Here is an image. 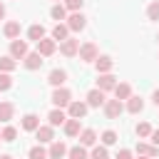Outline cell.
<instances>
[{"label":"cell","instance_id":"cell-1","mask_svg":"<svg viewBox=\"0 0 159 159\" xmlns=\"http://www.w3.org/2000/svg\"><path fill=\"white\" fill-rule=\"evenodd\" d=\"M50 99H52L55 107H62V109H65V107H70V102H72V92H70L67 87H55V92H52Z\"/></svg>","mask_w":159,"mask_h":159},{"label":"cell","instance_id":"cell-2","mask_svg":"<svg viewBox=\"0 0 159 159\" xmlns=\"http://www.w3.org/2000/svg\"><path fill=\"white\" fill-rule=\"evenodd\" d=\"M102 109H104V114H107V119H119V114L124 112V102L114 97V99H107Z\"/></svg>","mask_w":159,"mask_h":159},{"label":"cell","instance_id":"cell-3","mask_svg":"<svg viewBox=\"0 0 159 159\" xmlns=\"http://www.w3.org/2000/svg\"><path fill=\"white\" fill-rule=\"evenodd\" d=\"M77 55H80V60H84V62H94V60L99 57V50H97L94 42H82Z\"/></svg>","mask_w":159,"mask_h":159},{"label":"cell","instance_id":"cell-4","mask_svg":"<svg viewBox=\"0 0 159 159\" xmlns=\"http://www.w3.org/2000/svg\"><path fill=\"white\" fill-rule=\"evenodd\" d=\"M35 137H37L40 144H52L55 142V127L52 124H40L35 129Z\"/></svg>","mask_w":159,"mask_h":159},{"label":"cell","instance_id":"cell-5","mask_svg":"<svg viewBox=\"0 0 159 159\" xmlns=\"http://www.w3.org/2000/svg\"><path fill=\"white\" fill-rule=\"evenodd\" d=\"M84 25H87V17H84L80 10L67 15V27H70V32H80V30H84Z\"/></svg>","mask_w":159,"mask_h":159},{"label":"cell","instance_id":"cell-6","mask_svg":"<svg viewBox=\"0 0 159 159\" xmlns=\"http://www.w3.org/2000/svg\"><path fill=\"white\" fill-rule=\"evenodd\" d=\"M97 87H99L102 92H114V87H117V77H114L112 72H102V75L97 77Z\"/></svg>","mask_w":159,"mask_h":159},{"label":"cell","instance_id":"cell-7","mask_svg":"<svg viewBox=\"0 0 159 159\" xmlns=\"http://www.w3.org/2000/svg\"><path fill=\"white\" fill-rule=\"evenodd\" d=\"M60 52H62L65 57H75V55L80 52V40H75V37L62 40V42H60Z\"/></svg>","mask_w":159,"mask_h":159},{"label":"cell","instance_id":"cell-8","mask_svg":"<svg viewBox=\"0 0 159 159\" xmlns=\"http://www.w3.org/2000/svg\"><path fill=\"white\" fill-rule=\"evenodd\" d=\"M27 52H30V50H27V42H25V40H20V37H17V40H12V42H10V55H12L15 60H25V57H27Z\"/></svg>","mask_w":159,"mask_h":159},{"label":"cell","instance_id":"cell-9","mask_svg":"<svg viewBox=\"0 0 159 159\" xmlns=\"http://www.w3.org/2000/svg\"><path fill=\"white\" fill-rule=\"evenodd\" d=\"M55 50H57V40H52V37H42V40L37 42V52H40L42 57L55 55Z\"/></svg>","mask_w":159,"mask_h":159},{"label":"cell","instance_id":"cell-10","mask_svg":"<svg viewBox=\"0 0 159 159\" xmlns=\"http://www.w3.org/2000/svg\"><path fill=\"white\" fill-rule=\"evenodd\" d=\"M104 94H107V92H102L99 87L89 89V92H87V104H89V107H104V102H107Z\"/></svg>","mask_w":159,"mask_h":159},{"label":"cell","instance_id":"cell-11","mask_svg":"<svg viewBox=\"0 0 159 159\" xmlns=\"http://www.w3.org/2000/svg\"><path fill=\"white\" fill-rule=\"evenodd\" d=\"M87 109H89V104H87V102H70L67 114H70L72 119H82V117L87 114Z\"/></svg>","mask_w":159,"mask_h":159},{"label":"cell","instance_id":"cell-12","mask_svg":"<svg viewBox=\"0 0 159 159\" xmlns=\"http://www.w3.org/2000/svg\"><path fill=\"white\" fill-rule=\"evenodd\" d=\"M67 119H70V117L65 114V109H62V107H55V109H52V112L47 114V122H50L52 127H62V124H65Z\"/></svg>","mask_w":159,"mask_h":159},{"label":"cell","instance_id":"cell-13","mask_svg":"<svg viewBox=\"0 0 159 159\" xmlns=\"http://www.w3.org/2000/svg\"><path fill=\"white\" fill-rule=\"evenodd\" d=\"M67 144L65 142H52L50 144V149H47V154H50V159H65L67 157Z\"/></svg>","mask_w":159,"mask_h":159},{"label":"cell","instance_id":"cell-14","mask_svg":"<svg viewBox=\"0 0 159 159\" xmlns=\"http://www.w3.org/2000/svg\"><path fill=\"white\" fill-rule=\"evenodd\" d=\"M22 62H25V67H27V70H40L45 60H42V55L35 50V52H27V57H25Z\"/></svg>","mask_w":159,"mask_h":159},{"label":"cell","instance_id":"cell-15","mask_svg":"<svg viewBox=\"0 0 159 159\" xmlns=\"http://www.w3.org/2000/svg\"><path fill=\"white\" fill-rule=\"evenodd\" d=\"M94 67H97V72H99V75H102V72H112L114 60H112L109 55H99V57L94 60Z\"/></svg>","mask_w":159,"mask_h":159},{"label":"cell","instance_id":"cell-16","mask_svg":"<svg viewBox=\"0 0 159 159\" xmlns=\"http://www.w3.org/2000/svg\"><path fill=\"white\" fill-rule=\"evenodd\" d=\"M65 80H67V72H65V70H60V67H55V70L47 75V82H50L52 87H62V84H65Z\"/></svg>","mask_w":159,"mask_h":159},{"label":"cell","instance_id":"cell-17","mask_svg":"<svg viewBox=\"0 0 159 159\" xmlns=\"http://www.w3.org/2000/svg\"><path fill=\"white\" fill-rule=\"evenodd\" d=\"M62 129H65V134L67 137H80V132H82V124H80V119H67L65 124H62Z\"/></svg>","mask_w":159,"mask_h":159},{"label":"cell","instance_id":"cell-18","mask_svg":"<svg viewBox=\"0 0 159 159\" xmlns=\"http://www.w3.org/2000/svg\"><path fill=\"white\" fill-rule=\"evenodd\" d=\"M2 32H5V37H7V40H17V37H20V22H17V20L5 22Z\"/></svg>","mask_w":159,"mask_h":159},{"label":"cell","instance_id":"cell-19","mask_svg":"<svg viewBox=\"0 0 159 159\" xmlns=\"http://www.w3.org/2000/svg\"><path fill=\"white\" fill-rule=\"evenodd\" d=\"M67 37H70V27H67V22H57V25L52 27V40L62 42V40H67Z\"/></svg>","mask_w":159,"mask_h":159},{"label":"cell","instance_id":"cell-20","mask_svg":"<svg viewBox=\"0 0 159 159\" xmlns=\"http://www.w3.org/2000/svg\"><path fill=\"white\" fill-rule=\"evenodd\" d=\"M114 97L122 99V102L129 99V97H132V84H129V82H117V87H114Z\"/></svg>","mask_w":159,"mask_h":159},{"label":"cell","instance_id":"cell-21","mask_svg":"<svg viewBox=\"0 0 159 159\" xmlns=\"http://www.w3.org/2000/svg\"><path fill=\"white\" fill-rule=\"evenodd\" d=\"M137 154L139 157H157L159 154V147L147 144V142H137Z\"/></svg>","mask_w":159,"mask_h":159},{"label":"cell","instance_id":"cell-22","mask_svg":"<svg viewBox=\"0 0 159 159\" xmlns=\"http://www.w3.org/2000/svg\"><path fill=\"white\" fill-rule=\"evenodd\" d=\"M12 114H15V104L12 102H0V122L7 124L12 119Z\"/></svg>","mask_w":159,"mask_h":159},{"label":"cell","instance_id":"cell-23","mask_svg":"<svg viewBox=\"0 0 159 159\" xmlns=\"http://www.w3.org/2000/svg\"><path fill=\"white\" fill-rule=\"evenodd\" d=\"M124 109H127L129 114H139V112L144 109V102H142V97H134V94H132V97L127 99V107H124Z\"/></svg>","mask_w":159,"mask_h":159},{"label":"cell","instance_id":"cell-24","mask_svg":"<svg viewBox=\"0 0 159 159\" xmlns=\"http://www.w3.org/2000/svg\"><path fill=\"white\" fill-rule=\"evenodd\" d=\"M37 127H40V117H37V114L30 112V114L22 117V129H25V132H35Z\"/></svg>","mask_w":159,"mask_h":159},{"label":"cell","instance_id":"cell-25","mask_svg":"<svg viewBox=\"0 0 159 159\" xmlns=\"http://www.w3.org/2000/svg\"><path fill=\"white\" fill-rule=\"evenodd\" d=\"M94 142H97V132L94 129H82L80 132V144L82 147H94Z\"/></svg>","mask_w":159,"mask_h":159},{"label":"cell","instance_id":"cell-26","mask_svg":"<svg viewBox=\"0 0 159 159\" xmlns=\"http://www.w3.org/2000/svg\"><path fill=\"white\" fill-rule=\"evenodd\" d=\"M27 37H30L32 42H40V40L45 37V27H42V25H37V22H35V25H30V30H27Z\"/></svg>","mask_w":159,"mask_h":159},{"label":"cell","instance_id":"cell-27","mask_svg":"<svg viewBox=\"0 0 159 159\" xmlns=\"http://www.w3.org/2000/svg\"><path fill=\"white\" fill-rule=\"evenodd\" d=\"M17 67V60L12 57V55H5V57H0V72H12Z\"/></svg>","mask_w":159,"mask_h":159},{"label":"cell","instance_id":"cell-28","mask_svg":"<svg viewBox=\"0 0 159 159\" xmlns=\"http://www.w3.org/2000/svg\"><path fill=\"white\" fill-rule=\"evenodd\" d=\"M50 15H52V20H67V7H65V2H57V5H52Z\"/></svg>","mask_w":159,"mask_h":159},{"label":"cell","instance_id":"cell-29","mask_svg":"<svg viewBox=\"0 0 159 159\" xmlns=\"http://www.w3.org/2000/svg\"><path fill=\"white\" fill-rule=\"evenodd\" d=\"M67 157H70V159H89V154H87V147H82V144L72 147V149L67 152Z\"/></svg>","mask_w":159,"mask_h":159},{"label":"cell","instance_id":"cell-30","mask_svg":"<svg viewBox=\"0 0 159 159\" xmlns=\"http://www.w3.org/2000/svg\"><path fill=\"white\" fill-rule=\"evenodd\" d=\"M152 132H154V129H152V124H149V122H139V124H137V137H139V139L152 137Z\"/></svg>","mask_w":159,"mask_h":159},{"label":"cell","instance_id":"cell-31","mask_svg":"<svg viewBox=\"0 0 159 159\" xmlns=\"http://www.w3.org/2000/svg\"><path fill=\"white\" fill-rule=\"evenodd\" d=\"M27 157H30V159H50L47 149H45V147H40V144H37V147H32V149L27 152Z\"/></svg>","mask_w":159,"mask_h":159},{"label":"cell","instance_id":"cell-32","mask_svg":"<svg viewBox=\"0 0 159 159\" xmlns=\"http://www.w3.org/2000/svg\"><path fill=\"white\" fill-rule=\"evenodd\" d=\"M114 142H117V132H114V129H104V132H102V144H104V147H112Z\"/></svg>","mask_w":159,"mask_h":159},{"label":"cell","instance_id":"cell-33","mask_svg":"<svg viewBox=\"0 0 159 159\" xmlns=\"http://www.w3.org/2000/svg\"><path fill=\"white\" fill-rule=\"evenodd\" d=\"M147 17L149 20H159V0H154V2L147 5Z\"/></svg>","mask_w":159,"mask_h":159},{"label":"cell","instance_id":"cell-34","mask_svg":"<svg viewBox=\"0 0 159 159\" xmlns=\"http://www.w3.org/2000/svg\"><path fill=\"white\" fill-rule=\"evenodd\" d=\"M12 87V77H10V72H0V92H7Z\"/></svg>","mask_w":159,"mask_h":159},{"label":"cell","instance_id":"cell-35","mask_svg":"<svg viewBox=\"0 0 159 159\" xmlns=\"http://www.w3.org/2000/svg\"><path fill=\"white\" fill-rule=\"evenodd\" d=\"M89 159H109V154H107V147H104V144L94 147V149H92V154H89Z\"/></svg>","mask_w":159,"mask_h":159},{"label":"cell","instance_id":"cell-36","mask_svg":"<svg viewBox=\"0 0 159 159\" xmlns=\"http://www.w3.org/2000/svg\"><path fill=\"white\" fill-rule=\"evenodd\" d=\"M15 137H17V129L7 124V127L2 129V142H15Z\"/></svg>","mask_w":159,"mask_h":159},{"label":"cell","instance_id":"cell-37","mask_svg":"<svg viewBox=\"0 0 159 159\" xmlns=\"http://www.w3.org/2000/svg\"><path fill=\"white\" fill-rule=\"evenodd\" d=\"M82 2H84V0H65V7H67L70 12H77V10L82 7Z\"/></svg>","mask_w":159,"mask_h":159},{"label":"cell","instance_id":"cell-38","mask_svg":"<svg viewBox=\"0 0 159 159\" xmlns=\"http://www.w3.org/2000/svg\"><path fill=\"white\" fill-rule=\"evenodd\" d=\"M117 159H134V157H132L129 149H119V152H117Z\"/></svg>","mask_w":159,"mask_h":159},{"label":"cell","instance_id":"cell-39","mask_svg":"<svg viewBox=\"0 0 159 159\" xmlns=\"http://www.w3.org/2000/svg\"><path fill=\"white\" fill-rule=\"evenodd\" d=\"M149 139H152V144H154V147H159V129H154Z\"/></svg>","mask_w":159,"mask_h":159},{"label":"cell","instance_id":"cell-40","mask_svg":"<svg viewBox=\"0 0 159 159\" xmlns=\"http://www.w3.org/2000/svg\"><path fill=\"white\" fill-rule=\"evenodd\" d=\"M152 102L159 107V89H154V94H152Z\"/></svg>","mask_w":159,"mask_h":159},{"label":"cell","instance_id":"cell-41","mask_svg":"<svg viewBox=\"0 0 159 159\" xmlns=\"http://www.w3.org/2000/svg\"><path fill=\"white\" fill-rule=\"evenodd\" d=\"M2 17H5V5L0 2V20H2Z\"/></svg>","mask_w":159,"mask_h":159},{"label":"cell","instance_id":"cell-42","mask_svg":"<svg viewBox=\"0 0 159 159\" xmlns=\"http://www.w3.org/2000/svg\"><path fill=\"white\" fill-rule=\"evenodd\" d=\"M0 159H12V157H10V154H2V157H0Z\"/></svg>","mask_w":159,"mask_h":159},{"label":"cell","instance_id":"cell-43","mask_svg":"<svg viewBox=\"0 0 159 159\" xmlns=\"http://www.w3.org/2000/svg\"><path fill=\"white\" fill-rule=\"evenodd\" d=\"M139 159H152V157H139Z\"/></svg>","mask_w":159,"mask_h":159},{"label":"cell","instance_id":"cell-44","mask_svg":"<svg viewBox=\"0 0 159 159\" xmlns=\"http://www.w3.org/2000/svg\"><path fill=\"white\" fill-rule=\"evenodd\" d=\"M0 142H2V132H0Z\"/></svg>","mask_w":159,"mask_h":159},{"label":"cell","instance_id":"cell-45","mask_svg":"<svg viewBox=\"0 0 159 159\" xmlns=\"http://www.w3.org/2000/svg\"><path fill=\"white\" fill-rule=\"evenodd\" d=\"M157 40H159V35H157Z\"/></svg>","mask_w":159,"mask_h":159},{"label":"cell","instance_id":"cell-46","mask_svg":"<svg viewBox=\"0 0 159 159\" xmlns=\"http://www.w3.org/2000/svg\"><path fill=\"white\" fill-rule=\"evenodd\" d=\"M57 2H60V0H57Z\"/></svg>","mask_w":159,"mask_h":159}]
</instances>
